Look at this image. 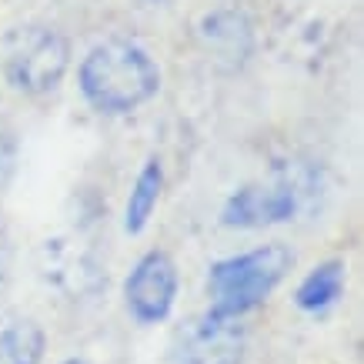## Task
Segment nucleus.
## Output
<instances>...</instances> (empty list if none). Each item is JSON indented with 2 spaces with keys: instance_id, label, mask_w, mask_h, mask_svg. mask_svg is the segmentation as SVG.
<instances>
[{
  "instance_id": "f257e3e1",
  "label": "nucleus",
  "mask_w": 364,
  "mask_h": 364,
  "mask_svg": "<svg viewBox=\"0 0 364 364\" xmlns=\"http://www.w3.org/2000/svg\"><path fill=\"white\" fill-rule=\"evenodd\" d=\"M77 87L97 114H134L161 90V67L134 41H104L84 54Z\"/></svg>"
},
{
  "instance_id": "f03ea898",
  "label": "nucleus",
  "mask_w": 364,
  "mask_h": 364,
  "mask_svg": "<svg viewBox=\"0 0 364 364\" xmlns=\"http://www.w3.org/2000/svg\"><path fill=\"white\" fill-rule=\"evenodd\" d=\"M291 264H294V254L281 241L261 244V247L214 261L208 271L210 311L244 321L281 287Z\"/></svg>"
},
{
  "instance_id": "7ed1b4c3",
  "label": "nucleus",
  "mask_w": 364,
  "mask_h": 364,
  "mask_svg": "<svg viewBox=\"0 0 364 364\" xmlns=\"http://www.w3.org/2000/svg\"><path fill=\"white\" fill-rule=\"evenodd\" d=\"M70 41L50 23H17L0 44L4 80L23 97H44L64 84L70 70Z\"/></svg>"
},
{
  "instance_id": "20e7f679",
  "label": "nucleus",
  "mask_w": 364,
  "mask_h": 364,
  "mask_svg": "<svg viewBox=\"0 0 364 364\" xmlns=\"http://www.w3.org/2000/svg\"><path fill=\"white\" fill-rule=\"evenodd\" d=\"M181 274H177L174 257L161 247L144 251L134 261L131 274L124 277V308L137 324H164L177 304Z\"/></svg>"
},
{
  "instance_id": "39448f33",
  "label": "nucleus",
  "mask_w": 364,
  "mask_h": 364,
  "mask_svg": "<svg viewBox=\"0 0 364 364\" xmlns=\"http://www.w3.org/2000/svg\"><path fill=\"white\" fill-rule=\"evenodd\" d=\"M247 328L241 318H228L218 311H200L177 331V364H244Z\"/></svg>"
},
{
  "instance_id": "423d86ee",
  "label": "nucleus",
  "mask_w": 364,
  "mask_h": 364,
  "mask_svg": "<svg viewBox=\"0 0 364 364\" xmlns=\"http://www.w3.org/2000/svg\"><path fill=\"white\" fill-rule=\"evenodd\" d=\"M298 214V191L287 184H264L251 181L228 194L221 204V224L231 231H261L284 224Z\"/></svg>"
},
{
  "instance_id": "0eeeda50",
  "label": "nucleus",
  "mask_w": 364,
  "mask_h": 364,
  "mask_svg": "<svg viewBox=\"0 0 364 364\" xmlns=\"http://www.w3.org/2000/svg\"><path fill=\"white\" fill-rule=\"evenodd\" d=\"M344 284H348V267L338 257H328L301 277V284L294 287V304L304 314H328V311L341 301Z\"/></svg>"
},
{
  "instance_id": "6e6552de",
  "label": "nucleus",
  "mask_w": 364,
  "mask_h": 364,
  "mask_svg": "<svg viewBox=\"0 0 364 364\" xmlns=\"http://www.w3.org/2000/svg\"><path fill=\"white\" fill-rule=\"evenodd\" d=\"M161 194H164V164L157 157H147L141 171H137V177H134L127 204H124V231L141 234L154 218Z\"/></svg>"
},
{
  "instance_id": "1a4fd4ad",
  "label": "nucleus",
  "mask_w": 364,
  "mask_h": 364,
  "mask_svg": "<svg viewBox=\"0 0 364 364\" xmlns=\"http://www.w3.org/2000/svg\"><path fill=\"white\" fill-rule=\"evenodd\" d=\"M47 334L41 321L14 314L0 321V364H44Z\"/></svg>"
},
{
  "instance_id": "9d476101",
  "label": "nucleus",
  "mask_w": 364,
  "mask_h": 364,
  "mask_svg": "<svg viewBox=\"0 0 364 364\" xmlns=\"http://www.w3.org/2000/svg\"><path fill=\"white\" fill-rule=\"evenodd\" d=\"M60 364H90L87 358H67V361H60Z\"/></svg>"
},
{
  "instance_id": "9b49d317",
  "label": "nucleus",
  "mask_w": 364,
  "mask_h": 364,
  "mask_svg": "<svg viewBox=\"0 0 364 364\" xmlns=\"http://www.w3.org/2000/svg\"><path fill=\"white\" fill-rule=\"evenodd\" d=\"M0 277H4V237H0Z\"/></svg>"
}]
</instances>
